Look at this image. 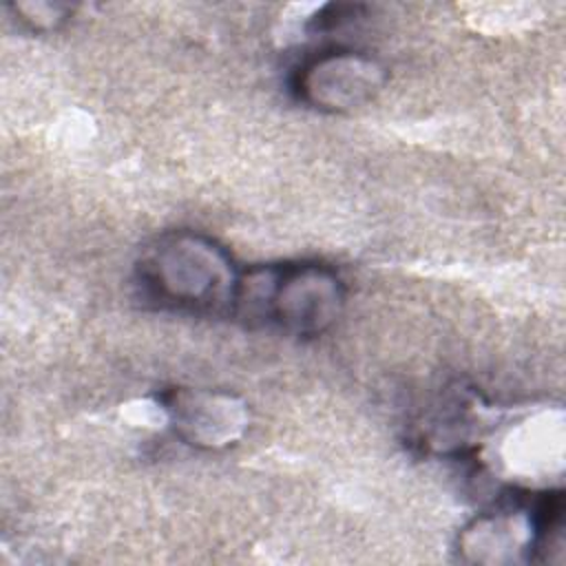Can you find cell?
<instances>
[{
    "mask_svg": "<svg viewBox=\"0 0 566 566\" xmlns=\"http://www.w3.org/2000/svg\"><path fill=\"white\" fill-rule=\"evenodd\" d=\"M345 301L347 290L334 268L296 261L241 272L232 314L250 325L312 338L336 325Z\"/></svg>",
    "mask_w": 566,
    "mask_h": 566,
    "instance_id": "7a4b0ae2",
    "label": "cell"
},
{
    "mask_svg": "<svg viewBox=\"0 0 566 566\" xmlns=\"http://www.w3.org/2000/svg\"><path fill=\"white\" fill-rule=\"evenodd\" d=\"M13 9L18 13V20L31 31H51L71 15V7L53 2H24L13 4Z\"/></svg>",
    "mask_w": 566,
    "mask_h": 566,
    "instance_id": "5b68a950",
    "label": "cell"
},
{
    "mask_svg": "<svg viewBox=\"0 0 566 566\" xmlns=\"http://www.w3.org/2000/svg\"><path fill=\"white\" fill-rule=\"evenodd\" d=\"M142 294L159 307L192 314L230 312L241 272L208 234L172 230L142 250L135 265Z\"/></svg>",
    "mask_w": 566,
    "mask_h": 566,
    "instance_id": "6da1fadb",
    "label": "cell"
},
{
    "mask_svg": "<svg viewBox=\"0 0 566 566\" xmlns=\"http://www.w3.org/2000/svg\"><path fill=\"white\" fill-rule=\"evenodd\" d=\"M385 82V66L369 53L325 49L296 66L292 91L298 102L316 111L343 113L371 102L382 91Z\"/></svg>",
    "mask_w": 566,
    "mask_h": 566,
    "instance_id": "3957f363",
    "label": "cell"
},
{
    "mask_svg": "<svg viewBox=\"0 0 566 566\" xmlns=\"http://www.w3.org/2000/svg\"><path fill=\"white\" fill-rule=\"evenodd\" d=\"M159 402L175 436L197 449L232 447L250 427L248 405L228 391L172 387L159 396Z\"/></svg>",
    "mask_w": 566,
    "mask_h": 566,
    "instance_id": "277c9868",
    "label": "cell"
}]
</instances>
